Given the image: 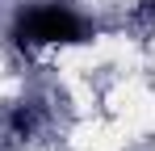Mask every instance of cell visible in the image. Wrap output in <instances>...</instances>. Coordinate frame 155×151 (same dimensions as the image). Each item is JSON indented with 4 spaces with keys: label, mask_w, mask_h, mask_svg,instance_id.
<instances>
[{
    "label": "cell",
    "mask_w": 155,
    "mask_h": 151,
    "mask_svg": "<svg viewBox=\"0 0 155 151\" xmlns=\"http://www.w3.org/2000/svg\"><path fill=\"white\" fill-rule=\"evenodd\" d=\"M17 42L21 46H76L88 42V25L63 4H34L17 17Z\"/></svg>",
    "instance_id": "6da1fadb"
},
{
    "label": "cell",
    "mask_w": 155,
    "mask_h": 151,
    "mask_svg": "<svg viewBox=\"0 0 155 151\" xmlns=\"http://www.w3.org/2000/svg\"><path fill=\"white\" fill-rule=\"evenodd\" d=\"M8 126H13V134L29 139V134H34V126H38V109H34V105H17V109H13V118H8Z\"/></svg>",
    "instance_id": "7a4b0ae2"
}]
</instances>
